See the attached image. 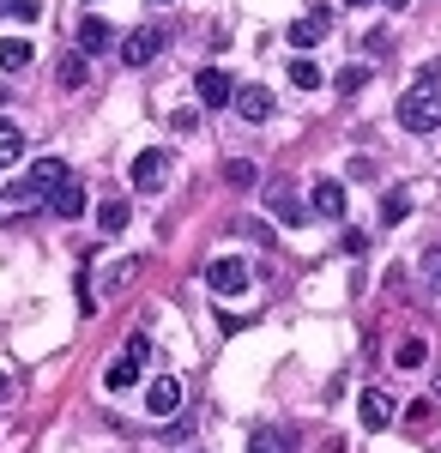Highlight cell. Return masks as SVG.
<instances>
[{
  "label": "cell",
  "instance_id": "6da1fadb",
  "mask_svg": "<svg viewBox=\"0 0 441 453\" xmlns=\"http://www.w3.org/2000/svg\"><path fill=\"white\" fill-rule=\"evenodd\" d=\"M399 127L406 134H441V85L436 79H417L399 97Z\"/></svg>",
  "mask_w": 441,
  "mask_h": 453
},
{
  "label": "cell",
  "instance_id": "7a4b0ae2",
  "mask_svg": "<svg viewBox=\"0 0 441 453\" xmlns=\"http://www.w3.org/2000/svg\"><path fill=\"white\" fill-rule=\"evenodd\" d=\"M248 279H254V273H248V260H236V254H218V260L205 266V290H212V296H242Z\"/></svg>",
  "mask_w": 441,
  "mask_h": 453
},
{
  "label": "cell",
  "instance_id": "3957f363",
  "mask_svg": "<svg viewBox=\"0 0 441 453\" xmlns=\"http://www.w3.org/2000/svg\"><path fill=\"white\" fill-rule=\"evenodd\" d=\"M327 31H333V12H327V6H308L303 19L290 25V49L308 55V49H321V42H327Z\"/></svg>",
  "mask_w": 441,
  "mask_h": 453
},
{
  "label": "cell",
  "instance_id": "277c9868",
  "mask_svg": "<svg viewBox=\"0 0 441 453\" xmlns=\"http://www.w3.org/2000/svg\"><path fill=\"white\" fill-rule=\"evenodd\" d=\"M194 97H200V109H224L230 97H236V79L224 67H200L194 73Z\"/></svg>",
  "mask_w": 441,
  "mask_h": 453
},
{
  "label": "cell",
  "instance_id": "5b68a950",
  "mask_svg": "<svg viewBox=\"0 0 441 453\" xmlns=\"http://www.w3.org/2000/svg\"><path fill=\"white\" fill-rule=\"evenodd\" d=\"M134 188L139 194H164V188H170V151H139L134 157Z\"/></svg>",
  "mask_w": 441,
  "mask_h": 453
},
{
  "label": "cell",
  "instance_id": "8992f818",
  "mask_svg": "<svg viewBox=\"0 0 441 453\" xmlns=\"http://www.w3.org/2000/svg\"><path fill=\"white\" fill-rule=\"evenodd\" d=\"M230 109H236L242 121H254V127H260V121H272V91H267V85H236Z\"/></svg>",
  "mask_w": 441,
  "mask_h": 453
},
{
  "label": "cell",
  "instance_id": "52a82bcc",
  "mask_svg": "<svg viewBox=\"0 0 441 453\" xmlns=\"http://www.w3.org/2000/svg\"><path fill=\"white\" fill-rule=\"evenodd\" d=\"M158 55H164V31H151V25L121 42V61H128V67H151Z\"/></svg>",
  "mask_w": 441,
  "mask_h": 453
},
{
  "label": "cell",
  "instance_id": "ba28073f",
  "mask_svg": "<svg viewBox=\"0 0 441 453\" xmlns=\"http://www.w3.org/2000/svg\"><path fill=\"white\" fill-rule=\"evenodd\" d=\"M175 405H182V381H175V375H158V381L145 387V411H151V418H170Z\"/></svg>",
  "mask_w": 441,
  "mask_h": 453
},
{
  "label": "cell",
  "instance_id": "9c48e42d",
  "mask_svg": "<svg viewBox=\"0 0 441 453\" xmlns=\"http://www.w3.org/2000/svg\"><path fill=\"white\" fill-rule=\"evenodd\" d=\"M36 206H43V194H36L31 181H12V188L0 194V218H31Z\"/></svg>",
  "mask_w": 441,
  "mask_h": 453
},
{
  "label": "cell",
  "instance_id": "30bf717a",
  "mask_svg": "<svg viewBox=\"0 0 441 453\" xmlns=\"http://www.w3.org/2000/svg\"><path fill=\"white\" fill-rule=\"evenodd\" d=\"M115 49V25L109 19H85L79 25V55H109Z\"/></svg>",
  "mask_w": 441,
  "mask_h": 453
},
{
  "label": "cell",
  "instance_id": "8fae6325",
  "mask_svg": "<svg viewBox=\"0 0 441 453\" xmlns=\"http://www.w3.org/2000/svg\"><path fill=\"white\" fill-rule=\"evenodd\" d=\"M61 181H73V170L61 164V157H36V164H31V188L43 194V200H49V194H55Z\"/></svg>",
  "mask_w": 441,
  "mask_h": 453
},
{
  "label": "cell",
  "instance_id": "7c38bea8",
  "mask_svg": "<svg viewBox=\"0 0 441 453\" xmlns=\"http://www.w3.org/2000/svg\"><path fill=\"white\" fill-rule=\"evenodd\" d=\"M308 211H314V218H344V188H339V181H314Z\"/></svg>",
  "mask_w": 441,
  "mask_h": 453
},
{
  "label": "cell",
  "instance_id": "4fadbf2b",
  "mask_svg": "<svg viewBox=\"0 0 441 453\" xmlns=\"http://www.w3.org/2000/svg\"><path fill=\"white\" fill-rule=\"evenodd\" d=\"M357 418L369 423V429H387V423H393V399H387L381 387H369V393L357 399Z\"/></svg>",
  "mask_w": 441,
  "mask_h": 453
},
{
  "label": "cell",
  "instance_id": "5bb4252c",
  "mask_svg": "<svg viewBox=\"0 0 441 453\" xmlns=\"http://www.w3.org/2000/svg\"><path fill=\"white\" fill-rule=\"evenodd\" d=\"M248 453H297V441H290L278 423H260V429L248 435Z\"/></svg>",
  "mask_w": 441,
  "mask_h": 453
},
{
  "label": "cell",
  "instance_id": "9a60e30c",
  "mask_svg": "<svg viewBox=\"0 0 441 453\" xmlns=\"http://www.w3.org/2000/svg\"><path fill=\"white\" fill-rule=\"evenodd\" d=\"M55 79H61V91H85V79H91L85 55H79V49H73V55H61V61H55Z\"/></svg>",
  "mask_w": 441,
  "mask_h": 453
},
{
  "label": "cell",
  "instance_id": "2e32d148",
  "mask_svg": "<svg viewBox=\"0 0 441 453\" xmlns=\"http://www.w3.org/2000/svg\"><path fill=\"white\" fill-rule=\"evenodd\" d=\"M49 206H55V218H79V211H85V188H79V181H61V188L49 194Z\"/></svg>",
  "mask_w": 441,
  "mask_h": 453
},
{
  "label": "cell",
  "instance_id": "e0dca14e",
  "mask_svg": "<svg viewBox=\"0 0 441 453\" xmlns=\"http://www.w3.org/2000/svg\"><path fill=\"white\" fill-rule=\"evenodd\" d=\"M134 381H139V363H134V357H115V363L103 369V387H109V393H128Z\"/></svg>",
  "mask_w": 441,
  "mask_h": 453
},
{
  "label": "cell",
  "instance_id": "ac0fdd59",
  "mask_svg": "<svg viewBox=\"0 0 441 453\" xmlns=\"http://www.w3.org/2000/svg\"><path fill=\"white\" fill-rule=\"evenodd\" d=\"M97 230H103V236H115V230H128V200H121V194H109V200L97 206Z\"/></svg>",
  "mask_w": 441,
  "mask_h": 453
},
{
  "label": "cell",
  "instance_id": "d6986e66",
  "mask_svg": "<svg viewBox=\"0 0 441 453\" xmlns=\"http://www.w3.org/2000/svg\"><path fill=\"white\" fill-rule=\"evenodd\" d=\"M267 200H272V211H278L284 224H303V218H308V206L290 194V188H267Z\"/></svg>",
  "mask_w": 441,
  "mask_h": 453
},
{
  "label": "cell",
  "instance_id": "ffe728a7",
  "mask_svg": "<svg viewBox=\"0 0 441 453\" xmlns=\"http://www.w3.org/2000/svg\"><path fill=\"white\" fill-rule=\"evenodd\" d=\"M31 67V42L25 36H0V73H19Z\"/></svg>",
  "mask_w": 441,
  "mask_h": 453
},
{
  "label": "cell",
  "instance_id": "44dd1931",
  "mask_svg": "<svg viewBox=\"0 0 441 453\" xmlns=\"http://www.w3.org/2000/svg\"><path fill=\"white\" fill-rule=\"evenodd\" d=\"M19 157H25V127L0 121V170H6V164H19Z\"/></svg>",
  "mask_w": 441,
  "mask_h": 453
},
{
  "label": "cell",
  "instance_id": "7402d4cb",
  "mask_svg": "<svg viewBox=\"0 0 441 453\" xmlns=\"http://www.w3.org/2000/svg\"><path fill=\"white\" fill-rule=\"evenodd\" d=\"M224 181H230V188H260V170H254L248 157H230V164H224Z\"/></svg>",
  "mask_w": 441,
  "mask_h": 453
},
{
  "label": "cell",
  "instance_id": "603a6c76",
  "mask_svg": "<svg viewBox=\"0 0 441 453\" xmlns=\"http://www.w3.org/2000/svg\"><path fill=\"white\" fill-rule=\"evenodd\" d=\"M290 85H297V91H314V85H321V67H314L308 55H297V61H290Z\"/></svg>",
  "mask_w": 441,
  "mask_h": 453
},
{
  "label": "cell",
  "instance_id": "cb8c5ba5",
  "mask_svg": "<svg viewBox=\"0 0 441 453\" xmlns=\"http://www.w3.org/2000/svg\"><path fill=\"white\" fill-rule=\"evenodd\" d=\"M406 211H411V200H406V194H381V224H399Z\"/></svg>",
  "mask_w": 441,
  "mask_h": 453
},
{
  "label": "cell",
  "instance_id": "d4e9b609",
  "mask_svg": "<svg viewBox=\"0 0 441 453\" xmlns=\"http://www.w3.org/2000/svg\"><path fill=\"white\" fill-rule=\"evenodd\" d=\"M134 273H139V260H115V266H109V290H128Z\"/></svg>",
  "mask_w": 441,
  "mask_h": 453
},
{
  "label": "cell",
  "instance_id": "484cf974",
  "mask_svg": "<svg viewBox=\"0 0 441 453\" xmlns=\"http://www.w3.org/2000/svg\"><path fill=\"white\" fill-rule=\"evenodd\" d=\"M423 357H429V350H423V339H406V345H399V369H417Z\"/></svg>",
  "mask_w": 441,
  "mask_h": 453
},
{
  "label": "cell",
  "instance_id": "4316f807",
  "mask_svg": "<svg viewBox=\"0 0 441 453\" xmlns=\"http://www.w3.org/2000/svg\"><path fill=\"white\" fill-rule=\"evenodd\" d=\"M369 85V67H344L339 73V91H363Z\"/></svg>",
  "mask_w": 441,
  "mask_h": 453
},
{
  "label": "cell",
  "instance_id": "83f0119b",
  "mask_svg": "<svg viewBox=\"0 0 441 453\" xmlns=\"http://www.w3.org/2000/svg\"><path fill=\"white\" fill-rule=\"evenodd\" d=\"M36 12H43L36 0H12V19H19V25H36Z\"/></svg>",
  "mask_w": 441,
  "mask_h": 453
},
{
  "label": "cell",
  "instance_id": "f1b7e54d",
  "mask_svg": "<svg viewBox=\"0 0 441 453\" xmlns=\"http://www.w3.org/2000/svg\"><path fill=\"white\" fill-rule=\"evenodd\" d=\"M128 357H134V363H145V357H151V339H145V333H134V339H128Z\"/></svg>",
  "mask_w": 441,
  "mask_h": 453
},
{
  "label": "cell",
  "instance_id": "f546056e",
  "mask_svg": "<svg viewBox=\"0 0 441 453\" xmlns=\"http://www.w3.org/2000/svg\"><path fill=\"white\" fill-rule=\"evenodd\" d=\"M387 6H393V12H406V6H411V0H387Z\"/></svg>",
  "mask_w": 441,
  "mask_h": 453
},
{
  "label": "cell",
  "instance_id": "4dcf8cb0",
  "mask_svg": "<svg viewBox=\"0 0 441 453\" xmlns=\"http://www.w3.org/2000/svg\"><path fill=\"white\" fill-rule=\"evenodd\" d=\"M429 266H436V279H441V254H436V260H429Z\"/></svg>",
  "mask_w": 441,
  "mask_h": 453
},
{
  "label": "cell",
  "instance_id": "1f68e13d",
  "mask_svg": "<svg viewBox=\"0 0 441 453\" xmlns=\"http://www.w3.org/2000/svg\"><path fill=\"white\" fill-rule=\"evenodd\" d=\"M344 6H369V0H344Z\"/></svg>",
  "mask_w": 441,
  "mask_h": 453
},
{
  "label": "cell",
  "instance_id": "d6a6232c",
  "mask_svg": "<svg viewBox=\"0 0 441 453\" xmlns=\"http://www.w3.org/2000/svg\"><path fill=\"white\" fill-rule=\"evenodd\" d=\"M0 12H12V0H0Z\"/></svg>",
  "mask_w": 441,
  "mask_h": 453
},
{
  "label": "cell",
  "instance_id": "836d02e7",
  "mask_svg": "<svg viewBox=\"0 0 441 453\" xmlns=\"http://www.w3.org/2000/svg\"><path fill=\"white\" fill-rule=\"evenodd\" d=\"M0 399H6V375H0Z\"/></svg>",
  "mask_w": 441,
  "mask_h": 453
},
{
  "label": "cell",
  "instance_id": "e575fe53",
  "mask_svg": "<svg viewBox=\"0 0 441 453\" xmlns=\"http://www.w3.org/2000/svg\"><path fill=\"white\" fill-rule=\"evenodd\" d=\"M158 6H164V0H158Z\"/></svg>",
  "mask_w": 441,
  "mask_h": 453
},
{
  "label": "cell",
  "instance_id": "d590c367",
  "mask_svg": "<svg viewBox=\"0 0 441 453\" xmlns=\"http://www.w3.org/2000/svg\"><path fill=\"white\" fill-rule=\"evenodd\" d=\"M436 393H441V387H436Z\"/></svg>",
  "mask_w": 441,
  "mask_h": 453
}]
</instances>
